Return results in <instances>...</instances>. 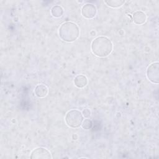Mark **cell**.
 I'll list each match as a JSON object with an SVG mask.
<instances>
[{
  "label": "cell",
  "instance_id": "1",
  "mask_svg": "<svg viewBox=\"0 0 159 159\" xmlns=\"http://www.w3.org/2000/svg\"><path fill=\"white\" fill-rule=\"evenodd\" d=\"M113 50V44L111 40L104 36H99L95 38L91 43V51L98 57H106L111 54Z\"/></svg>",
  "mask_w": 159,
  "mask_h": 159
},
{
  "label": "cell",
  "instance_id": "2",
  "mask_svg": "<svg viewBox=\"0 0 159 159\" xmlns=\"http://www.w3.org/2000/svg\"><path fill=\"white\" fill-rule=\"evenodd\" d=\"M80 31L78 25L73 22H65L61 24L58 29L60 38L67 42L76 40L80 36Z\"/></svg>",
  "mask_w": 159,
  "mask_h": 159
},
{
  "label": "cell",
  "instance_id": "3",
  "mask_svg": "<svg viewBox=\"0 0 159 159\" xmlns=\"http://www.w3.org/2000/svg\"><path fill=\"white\" fill-rule=\"evenodd\" d=\"M65 120L68 127L71 128H78L81 125L83 120V116L80 111L71 109L66 114Z\"/></svg>",
  "mask_w": 159,
  "mask_h": 159
},
{
  "label": "cell",
  "instance_id": "4",
  "mask_svg": "<svg viewBox=\"0 0 159 159\" xmlns=\"http://www.w3.org/2000/svg\"><path fill=\"white\" fill-rule=\"evenodd\" d=\"M146 75L150 81L158 84L159 82V63L155 61L151 63L147 69Z\"/></svg>",
  "mask_w": 159,
  "mask_h": 159
},
{
  "label": "cell",
  "instance_id": "5",
  "mask_svg": "<svg viewBox=\"0 0 159 159\" xmlns=\"http://www.w3.org/2000/svg\"><path fill=\"white\" fill-rule=\"evenodd\" d=\"M30 154V158L32 159H50L52 158L50 151L43 147H37L34 149Z\"/></svg>",
  "mask_w": 159,
  "mask_h": 159
},
{
  "label": "cell",
  "instance_id": "6",
  "mask_svg": "<svg viewBox=\"0 0 159 159\" xmlns=\"http://www.w3.org/2000/svg\"><path fill=\"white\" fill-rule=\"evenodd\" d=\"M97 13V9L95 5L87 3L81 7V15L86 19L94 18Z\"/></svg>",
  "mask_w": 159,
  "mask_h": 159
},
{
  "label": "cell",
  "instance_id": "7",
  "mask_svg": "<svg viewBox=\"0 0 159 159\" xmlns=\"http://www.w3.org/2000/svg\"><path fill=\"white\" fill-rule=\"evenodd\" d=\"M133 21L137 25L143 24L147 20V15L142 11H136L132 14Z\"/></svg>",
  "mask_w": 159,
  "mask_h": 159
},
{
  "label": "cell",
  "instance_id": "8",
  "mask_svg": "<svg viewBox=\"0 0 159 159\" xmlns=\"http://www.w3.org/2000/svg\"><path fill=\"white\" fill-rule=\"evenodd\" d=\"M34 93L39 98H44L48 93V88L44 84H37L34 88Z\"/></svg>",
  "mask_w": 159,
  "mask_h": 159
},
{
  "label": "cell",
  "instance_id": "9",
  "mask_svg": "<svg viewBox=\"0 0 159 159\" xmlns=\"http://www.w3.org/2000/svg\"><path fill=\"white\" fill-rule=\"evenodd\" d=\"M74 84L78 88H83L88 84V78L84 75H77L74 78Z\"/></svg>",
  "mask_w": 159,
  "mask_h": 159
},
{
  "label": "cell",
  "instance_id": "10",
  "mask_svg": "<svg viewBox=\"0 0 159 159\" xmlns=\"http://www.w3.org/2000/svg\"><path fill=\"white\" fill-rule=\"evenodd\" d=\"M50 12L53 17L58 18L63 16L64 13V10L61 6L59 5H55L52 7Z\"/></svg>",
  "mask_w": 159,
  "mask_h": 159
},
{
  "label": "cell",
  "instance_id": "11",
  "mask_svg": "<svg viewBox=\"0 0 159 159\" xmlns=\"http://www.w3.org/2000/svg\"><path fill=\"white\" fill-rule=\"evenodd\" d=\"M104 2L109 7L112 8H118L121 7L124 3V0H108L104 1Z\"/></svg>",
  "mask_w": 159,
  "mask_h": 159
},
{
  "label": "cell",
  "instance_id": "12",
  "mask_svg": "<svg viewBox=\"0 0 159 159\" xmlns=\"http://www.w3.org/2000/svg\"><path fill=\"white\" fill-rule=\"evenodd\" d=\"M81 126L83 129L88 130V129H90L92 127L93 122L90 119L86 118V119H85L84 120H83Z\"/></svg>",
  "mask_w": 159,
  "mask_h": 159
},
{
  "label": "cell",
  "instance_id": "13",
  "mask_svg": "<svg viewBox=\"0 0 159 159\" xmlns=\"http://www.w3.org/2000/svg\"><path fill=\"white\" fill-rule=\"evenodd\" d=\"M82 114L85 118H88L91 116V111L88 108H85L82 111Z\"/></svg>",
  "mask_w": 159,
  "mask_h": 159
}]
</instances>
